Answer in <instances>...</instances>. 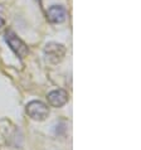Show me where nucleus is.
<instances>
[{
  "label": "nucleus",
  "mask_w": 141,
  "mask_h": 150,
  "mask_svg": "<svg viewBox=\"0 0 141 150\" xmlns=\"http://www.w3.org/2000/svg\"><path fill=\"white\" fill-rule=\"evenodd\" d=\"M5 42L10 47L11 51L15 53V56L19 57L20 59H24V58L28 56V53H29L28 45L24 43V42L20 39L13 30H6L5 32Z\"/></svg>",
  "instance_id": "f257e3e1"
},
{
  "label": "nucleus",
  "mask_w": 141,
  "mask_h": 150,
  "mask_svg": "<svg viewBox=\"0 0 141 150\" xmlns=\"http://www.w3.org/2000/svg\"><path fill=\"white\" fill-rule=\"evenodd\" d=\"M27 114L37 121H44L49 115V109L42 101H32L27 105Z\"/></svg>",
  "instance_id": "f03ea898"
},
{
  "label": "nucleus",
  "mask_w": 141,
  "mask_h": 150,
  "mask_svg": "<svg viewBox=\"0 0 141 150\" xmlns=\"http://www.w3.org/2000/svg\"><path fill=\"white\" fill-rule=\"evenodd\" d=\"M66 47L59 43H48L44 48V53L47 59L53 64H57L63 59L66 56Z\"/></svg>",
  "instance_id": "7ed1b4c3"
},
{
  "label": "nucleus",
  "mask_w": 141,
  "mask_h": 150,
  "mask_svg": "<svg viewBox=\"0 0 141 150\" xmlns=\"http://www.w3.org/2000/svg\"><path fill=\"white\" fill-rule=\"evenodd\" d=\"M48 102L49 105L53 107H62L63 105H66L68 101V92L64 90H54L52 92H49L48 96Z\"/></svg>",
  "instance_id": "20e7f679"
},
{
  "label": "nucleus",
  "mask_w": 141,
  "mask_h": 150,
  "mask_svg": "<svg viewBox=\"0 0 141 150\" xmlns=\"http://www.w3.org/2000/svg\"><path fill=\"white\" fill-rule=\"evenodd\" d=\"M47 16L51 23H63L67 16V11L62 5H52L47 11Z\"/></svg>",
  "instance_id": "39448f33"
},
{
  "label": "nucleus",
  "mask_w": 141,
  "mask_h": 150,
  "mask_svg": "<svg viewBox=\"0 0 141 150\" xmlns=\"http://www.w3.org/2000/svg\"><path fill=\"white\" fill-rule=\"evenodd\" d=\"M4 24H5V22H4V19L1 18V16H0V29L4 27Z\"/></svg>",
  "instance_id": "423d86ee"
}]
</instances>
